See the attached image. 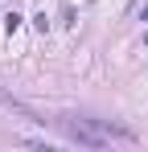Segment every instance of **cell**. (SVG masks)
<instances>
[{
    "label": "cell",
    "instance_id": "obj_3",
    "mask_svg": "<svg viewBox=\"0 0 148 152\" xmlns=\"http://www.w3.org/2000/svg\"><path fill=\"white\" fill-rule=\"evenodd\" d=\"M144 50H148V33H144Z\"/></svg>",
    "mask_w": 148,
    "mask_h": 152
},
{
    "label": "cell",
    "instance_id": "obj_2",
    "mask_svg": "<svg viewBox=\"0 0 148 152\" xmlns=\"http://www.w3.org/2000/svg\"><path fill=\"white\" fill-rule=\"evenodd\" d=\"M33 29H37V33H45V29H49V17H45V12H37V17H33Z\"/></svg>",
    "mask_w": 148,
    "mask_h": 152
},
{
    "label": "cell",
    "instance_id": "obj_1",
    "mask_svg": "<svg viewBox=\"0 0 148 152\" xmlns=\"http://www.w3.org/2000/svg\"><path fill=\"white\" fill-rule=\"evenodd\" d=\"M21 12H8V17H4V33H8V37H12V33H17V29H21Z\"/></svg>",
    "mask_w": 148,
    "mask_h": 152
}]
</instances>
